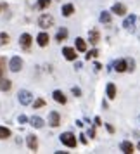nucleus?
<instances>
[{"mask_svg":"<svg viewBox=\"0 0 140 154\" xmlns=\"http://www.w3.org/2000/svg\"><path fill=\"white\" fill-rule=\"evenodd\" d=\"M88 40H90V43H99V40H100V33H99L97 29H90L88 31Z\"/></svg>","mask_w":140,"mask_h":154,"instance_id":"16","label":"nucleus"},{"mask_svg":"<svg viewBox=\"0 0 140 154\" xmlns=\"http://www.w3.org/2000/svg\"><path fill=\"white\" fill-rule=\"evenodd\" d=\"M29 125L35 126V128H42V126L45 125V121H43L40 116H31V118H29Z\"/></svg>","mask_w":140,"mask_h":154,"instance_id":"15","label":"nucleus"},{"mask_svg":"<svg viewBox=\"0 0 140 154\" xmlns=\"http://www.w3.org/2000/svg\"><path fill=\"white\" fill-rule=\"evenodd\" d=\"M93 121H95V125H97V126H100V125H102V119L99 118V116H95V118H93Z\"/></svg>","mask_w":140,"mask_h":154,"instance_id":"34","label":"nucleus"},{"mask_svg":"<svg viewBox=\"0 0 140 154\" xmlns=\"http://www.w3.org/2000/svg\"><path fill=\"white\" fill-rule=\"evenodd\" d=\"M93 68H95V71H99L100 68H102V64H100V63H95V64H93Z\"/></svg>","mask_w":140,"mask_h":154,"instance_id":"36","label":"nucleus"},{"mask_svg":"<svg viewBox=\"0 0 140 154\" xmlns=\"http://www.w3.org/2000/svg\"><path fill=\"white\" fill-rule=\"evenodd\" d=\"M11 137V130L7 126H0V139H9Z\"/></svg>","mask_w":140,"mask_h":154,"instance_id":"24","label":"nucleus"},{"mask_svg":"<svg viewBox=\"0 0 140 154\" xmlns=\"http://www.w3.org/2000/svg\"><path fill=\"white\" fill-rule=\"evenodd\" d=\"M68 38V29L66 28H59L56 33V40L57 42H62V40H66Z\"/></svg>","mask_w":140,"mask_h":154,"instance_id":"19","label":"nucleus"},{"mask_svg":"<svg viewBox=\"0 0 140 154\" xmlns=\"http://www.w3.org/2000/svg\"><path fill=\"white\" fill-rule=\"evenodd\" d=\"M5 68H7V63H5V57H0V80L4 78V73H5Z\"/></svg>","mask_w":140,"mask_h":154,"instance_id":"25","label":"nucleus"},{"mask_svg":"<svg viewBox=\"0 0 140 154\" xmlns=\"http://www.w3.org/2000/svg\"><path fill=\"white\" fill-rule=\"evenodd\" d=\"M61 12H62V16H66V17H69L73 12H75V5L73 4H64L62 9H61Z\"/></svg>","mask_w":140,"mask_h":154,"instance_id":"17","label":"nucleus"},{"mask_svg":"<svg viewBox=\"0 0 140 154\" xmlns=\"http://www.w3.org/2000/svg\"><path fill=\"white\" fill-rule=\"evenodd\" d=\"M62 54H64V57L68 59V61H76V50L73 49V47H64L62 49Z\"/></svg>","mask_w":140,"mask_h":154,"instance_id":"8","label":"nucleus"},{"mask_svg":"<svg viewBox=\"0 0 140 154\" xmlns=\"http://www.w3.org/2000/svg\"><path fill=\"white\" fill-rule=\"evenodd\" d=\"M71 92H73V95H75V97H81V88L73 87V88H71Z\"/></svg>","mask_w":140,"mask_h":154,"instance_id":"29","label":"nucleus"},{"mask_svg":"<svg viewBox=\"0 0 140 154\" xmlns=\"http://www.w3.org/2000/svg\"><path fill=\"white\" fill-rule=\"evenodd\" d=\"M0 9H2V7H0Z\"/></svg>","mask_w":140,"mask_h":154,"instance_id":"39","label":"nucleus"},{"mask_svg":"<svg viewBox=\"0 0 140 154\" xmlns=\"http://www.w3.org/2000/svg\"><path fill=\"white\" fill-rule=\"evenodd\" d=\"M21 68H23V59L19 56H14L9 63V69L12 73H17V71H21Z\"/></svg>","mask_w":140,"mask_h":154,"instance_id":"4","label":"nucleus"},{"mask_svg":"<svg viewBox=\"0 0 140 154\" xmlns=\"http://www.w3.org/2000/svg\"><path fill=\"white\" fill-rule=\"evenodd\" d=\"M99 19H100V23H104V24H109V23L112 21L111 12H107V11H102V12H100V16H99Z\"/></svg>","mask_w":140,"mask_h":154,"instance_id":"21","label":"nucleus"},{"mask_svg":"<svg viewBox=\"0 0 140 154\" xmlns=\"http://www.w3.org/2000/svg\"><path fill=\"white\" fill-rule=\"evenodd\" d=\"M5 43H9V35L5 31H2L0 33V45H5Z\"/></svg>","mask_w":140,"mask_h":154,"instance_id":"26","label":"nucleus"},{"mask_svg":"<svg viewBox=\"0 0 140 154\" xmlns=\"http://www.w3.org/2000/svg\"><path fill=\"white\" fill-rule=\"evenodd\" d=\"M135 23H137V16H135V14L126 16V17H125V21H123V28H125V29H133Z\"/></svg>","mask_w":140,"mask_h":154,"instance_id":"6","label":"nucleus"},{"mask_svg":"<svg viewBox=\"0 0 140 154\" xmlns=\"http://www.w3.org/2000/svg\"><path fill=\"white\" fill-rule=\"evenodd\" d=\"M119 149H121L125 154L135 152V147H133V144H132V142H128V140H123V142H121V146H119Z\"/></svg>","mask_w":140,"mask_h":154,"instance_id":"11","label":"nucleus"},{"mask_svg":"<svg viewBox=\"0 0 140 154\" xmlns=\"http://www.w3.org/2000/svg\"><path fill=\"white\" fill-rule=\"evenodd\" d=\"M17 100L21 102L23 106H28L33 102V94L29 90H19V94H17Z\"/></svg>","mask_w":140,"mask_h":154,"instance_id":"3","label":"nucleus"},{"mask_svg":"<svg viewBox=\"0 0 140 154\" xmlns=\"http://www.w3.org/2000/svg\"><path fill=\"white\" fill-rule=\"evenodd\" d=\"M61 123V116H59V112L57 111H50L49 112V125L50 126H59Z\"/></svg>","mask_w":140,"mask_h":154,"instance_id":"7","label":"nucleus"},{"mask_svg":"<svg viewBox=\"0 0 140 154\" xmlns=\"http://www.w3.org/2000/svg\"><path fill=\"white\" fill-rule=\"evenodd\" d=\"M59 140L62 142L64 146L68 147H76V135H73L71 132H64L59 135Z\"/></svg>","mask_w":140,"mask_h":154,"instance_id":"1","label":"nucleus"},{"mask_svg":"<svg viewBox=\"0 0 140 154\" xmlns=\"http://www.w3.org/2000/svg\"><path fill=\"white\" fill-rule=\"evenodd\" d=\"M114 69L118 71V73H125V71H128V61H126V59H119V61H116V63H114Z\"/></svg>","mask_w":140,"mask_h":154,"instance_id":"9","label":"nucleus"},{"mask_svg":"<svg viewBox=\"0 0 140 154\" xmlns=\"http://www.w3.org/2000/svg\"><path fill=\"white\" fill-rule=\"evenodd\" d=\"M105 128H107V132H109V133H114V126H111V125H105Z\"/></svg>","mask_w":140,"mask_h":154,"instance_id":"35","label":"nucleus"},{"mask_svg":"<svg viewBox=\"0 0 140 154\" xmlns=\"http://www.w3.org/2000/svg\"><path fill=\"white\" fill-rule=\"evenodd\" d=\"M105 94H107V97L109 99H114L116 97V85L114 83H107V87H105Z\"/></svg>","mask_w":140,"mask_h":154,"instance_id":"20","label":"nucleus"},{"mask_svg":"<svg viewBox=\"0 0 140 154\" xmlns=\"http://www.w3.org/2000/svg\"><path fill=\"white\" fill-rule=\"evenodd\" d=\"M31 42H33V36L29 35V33H23V35L19 36V45H21V49H24V50H29Z\"/></svg>","mask_w":140,"mask_h":154,"instance_id":"5","label":"nucleus"},{"mask_svg":"<svg viewBox=\"0 0 140 154\" xmlns=\"http://www.w3.org/2000/svg\"><path fill=\"white\" fill-rule=\"evenodd\" d=\"M138 121H140V116H138Z\"/></svg>","mask_w":140,"mask_h":154,"instance_id":"38","label":"nucleus"},{"mask_svg":"<svg viewBox=\"0 0 140 154\" xmlns=\"http://www.w3.org/2000/svg\"><path fill=\"white\" fill-rule=\"evenodd\" d=\"M88 137H90V139L95 137V128H88Z\"/></svg>","mask_w":140,"mask_h":154,"instance_id":"33","label":"nucleus"},{"mask_svg":"<svg viewBox=\"0 0 140 154\" xmlns=\"http://www.w3.org/2000/svg\"><path fill=\"white\" fill-rule=\"evenodd\" d=\"M111 12H114V14H118V16H125L126 14V5L125 4H114L111 7Z\"/></svg>","mask_w":140,"mask_h":154,"instance_id":"12","label":"nucleus"},{"mask_svg":"<svg viewBox=\"0 0 140 154\" xmlns=\"http://www.w3.org/2000/svg\"><path fill=\"white\" fill-rule=\"evenodd\" d=\"M43 106H45V100H43V99H36L35 102H33V107H35V109H38V107H43Z\"/></svg>","mask_w":140,"mask_h":154,"instance_id":"27","label":"nucleus"},{"mask_svg":"<svg viewBox=\"0 0 140 154\" xmlns=\"http://www.w3.org/2000/svg\"><path fill=\"white\" fill-rule=\"evenodd\" d=\"M75 43H76V50L78 52H85V50H87V42H85L83 38H76Z\"/></svg>","mask_w":140,"mask_h":154,"instance_id":"22","label":"nucleus"},{"mask_svg":"<svg viewBox=\"0 0 140 154\" xmlns=\"http://www.w3.org/2000/svg\"><path fill=\"white\" fill-rule=\"evenodd\" d=\"M50 2H52V0H38V2H36V9H38V11H43V9H47L50 5Z\"/></svg>","mask_w":140,"mask_h":154,"instance_id":"23","label":"nucleus"},{"mask_svg":"<svg viewBox=\"0 0 140 154\" xmlns=\"http://www.w3.org/2000/svg\"><path fill=\"white\" fill-rule=\"evenodd\" d=\"M128 71H130V73L135 71V61H133V59H128Z\"/></svg>","mask_w":140,"mask_h":154,"instance_id":"31","label":"nucleus"},{"mask_svg":"<svg viewBox=\"0 0 140 154\" xmlns=\"http://www.w3.org/2000/svg\"><path fill=\"white\" fill-rule=\"evenodd\" d=\"M38 26H40L42 29H49L50 26H54V17H52L50 14H47V12L42 14L40 17H38Z\"/></svg>","mask_w":140,"mask_h":154,"instance_id":"2","label":"nucleus"},{"mask_svg":"<svg viewBox=\"0 0 140 154\" xmlns=\"http://www.w3.org/2000/svg\"><path fill=\"white\" fill-rule=\"evenodd\" d=\"M97 56H99V50H97V49H93V50H90V52L87 54V59L90 61V57H97Z\"/></svg>","mask_w":140,"mask_h":154,"instance_id":"30","label":"nucleus"},{"mask_svg":"<svg viewBox=\"0 0 140 154\" xmlns=\"http://www.w3.org/2000/svg\"><path fill=\"white\" fill-rule=\"evenodd\" d=\"M137 147H138V151H140V142H138V146H137Z\"/></svg>","mask_w":140,"mask_h":154,"instance_id":"37","label":"nucleus"},{"mask_svg":"<svg viewBox=\"0 0 140 154\" xmlns=\"http://www.w3.org/2000/svg\"><path fill=\"white\" fill-rule=\"evenodd\" d=\"M80 142H81V144H88V139H87V135L80 133Z\"/></svg>","mask_w":140,"mask_h":154,"instance_id":"32","label":"nucleus"},{"mask_svg":"<svg viewBox=\"0 0 140 154\" xmlns=\"http://www.w3.org/2000/svg\"><path fill=\"white\" fill-rule=\"evenodd\" d=\"M11 87H12V82H11L9 78H2V80H0V90L2 92L11 90Z\"/></svg>","mask_w":140,"mask_h":154,"instance_id":"18","label":"nucleus"},{"mask_svg":"<svg viewBox=\"0 0 140 154\" xmlns=\"http://www.w3.org/2000/svg\"><path fill=\"white\" fill-rule=\"evenodd\" d=\"M49 33H45V31H42V33H38V36H36V43L40 45V47H47L49 45Z\"/></svg>","mask_w":140,"mask_h":154,"instance_id":"10","label":"nucleus"},{"mask_svg":"<svg viewBox=\"0 0 140 154\" xmlns=\"http://www.w3.org/2000/svg\"><path fill=\"white\" fill-rule=\"evenodd\" d=\"M26 142H28L29 151H36V149H38V139H36V137L33 135V133H29V135H28Z\"/></svg>","mask_w":140,"mask_h":154,"instance_id":"13","label":"nucleus"},{"mask_svg":"<svg viewBox=\"0 0 140 154\" xmlns=\"http://www.w3.org/2000/svg\"><path fill=\"white\" fill-rule=\"evenodd\" d=\"M52 97H54V100L59 102V104H66V95H64L61 90H54L52 92Z\"/></svg>","mask_w":140,"mask_h":154,"instance_id":"14","label":"nucleus"},{"mask_svg":"<svg viewBox=\"0 0 140 154\" xmlns=\"http://www.w3.org/2000/svg\"><path fill=\"white\" fill-rule=\"evenodd\" d=\"M29 119H28V116H24V114H19V118H17V123L19 125H24V123H28Z\"/></svg>","mask_w":140,"mask_h":154,"instance_id":"28","label":"nucleus"}]
</instances>
